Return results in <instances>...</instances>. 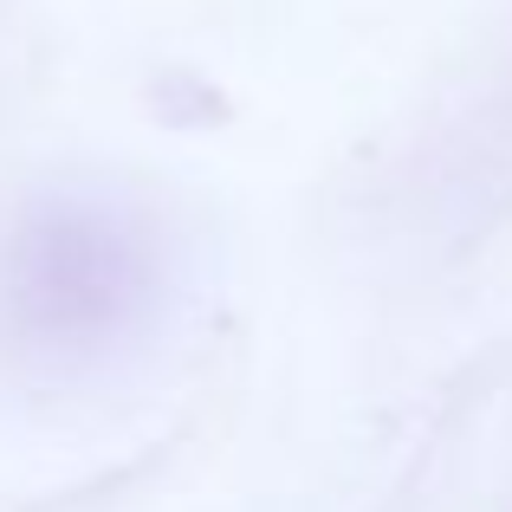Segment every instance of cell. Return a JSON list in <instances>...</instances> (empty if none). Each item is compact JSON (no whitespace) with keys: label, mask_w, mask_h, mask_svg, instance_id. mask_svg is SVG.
<instances>
[{"label":"cell","mask_w":512,"mask_h":512,"mask_svg":"<svg viewBox=\"0 0 512 512\" xmlns=\"http://www.w3.org/2000/svg\"><path fill=\"white\" fill-rule=\"evenodd\" d=\"M20 292L13 312L46 344H78L111 331L137 292V253L98 214H52L20 240Z\"/></svg>","instance_id":"obj_1"}]
</instances>
